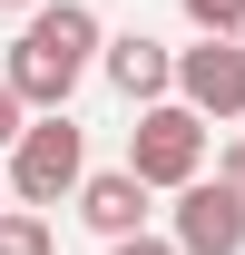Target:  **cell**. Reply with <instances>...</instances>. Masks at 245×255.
Segmentation results:
<instances>
[{
	"mask_svg": "<svg viewBox=\"0 0 245 255\" xmlns=\"http://www.w3.org/2000/svg\"><path fill=\"white\" fill-rule=\"evenodd\" d=\"M20 128H30V108H20V98L0 89V157H10V147H20Z\"/></svg>",
	"mask_w": 245,
	"mask_h": 255,
	"instance_id": "10",
	"label": "cell"
},
{
	"mask_svg": "<svg viewBox=\"0 0 245 255\" xmlns=\"http://www.w3.org/2000/svg\"><path fill=\"white\" fill-rule=\"evenodd\" d=\"M98 69H108V89L127 98V108H157V98H177V49L147 30H118V39H98Z\"/></svg>",
	"mask_w": 245,
	"mask_h": 255,
	"instance_id": "6",
	"label": "cell"
},
{
	"mask_svg": "<svg viewBox=\"0 0 245 255\" xmlns=\"http://www.w3.org/2000/svg\"><path fill=\"white\" fill-rule=\"evenodd\" d=\"M79 216H89V236L127 246V236H147V187L127 167H98V177H79Z\"/></svg>",
	"mask_w": 245,
	"mask_h": 255,
	"instance_id": "7",
	"label": "cell"
},
{
	"mask_svg": "<svg viewBox=\"0 0 245 255\" xmlns=\"http://www.w3.org/2000/svg\"><path fill=\"white\" fill-rule=\"evenodd\" d=\"M186 20H196V39H245V0H177Z\"/></svg>",
	"mask_w": 245,
	"mask_h": 255,
	"instance_id": "8",
	"label": "cell"
},
{
	"mask_svg": "<svg viewBox=\"0 0 245 255\" xmlns=\"http://www.w3.org/2000/svg\"><path fill=\"white\" fill-rule=\"evenodd\" d=\"M216 177H226V187L245 196V128H236V137H226V157H216Z\"/></svg>",
	"mask_w": 245,
	"mask_h": 255,
	"instance_id": "11",
	"label": "cell"
},
{
	"mask_svg": "<svg viewBox=\"0 0 245 255\" xmlns=\"http://www.w3.org/2000/svg\"><path fill=\"white\" fill-rule=\"evenodd\" d=\"M108 255H177L167 236H127V246H108Z\"/></svg>",
	"mask_w": 245,
	"mask_h": 255,
	"instance_id": "12",
	"label": "cell"
},
{
	"mask_svg": "<svg viewBox=\"0 0 245 255\" xmlns=\"http://www.w3.org/2000/svg\"><path fill=\"white\" fill-rule=\"evenodd\" d=\"M98 10L89 0H39L30 20H20V39H10V59H0V89L20 98L30 118H59L69 108V89L98 69Z\"/></svg>",
	"mask_w": 245,
	"mask_h": 255,
	"instance_id": "1",
	"label": "cell"
},
{
	"mask_svg": "<svg viewBox=\"0 0 245 255\" xmlns=\"http://www.w3.org/2000/svg\"><path fill=\"white\" fill-rule=\"evenodd\" d=\"M167 246H177V255H245V196L226 187V177H196V187H177Z\"/></svg>",
	"mask_w": 245,
	"mask_h": 255,
	"instance_id": "5",
	"label": "cell"
},
{
	"mask_svg": "<svg viewBox=\"0 0 245 255\" xmlns=\"http://www.w3.org/2000/svg\"><path fill=\"white\" fill-rule=\"evenodd\" d=\"M0 10H20V20H30V10H39V0H0Z\"/></svg>",
	"mask_w": 245,
	"mask_h": 255,
	"instance_id": "13",
	"label": "cell"
},
{
	"mask_svg": "<svg viewBox=\"0 0 245 255\" xmlns=\"http://www.w3.org/2000/svg\"><path fill=\"white\" fill-rule=\"evenodd\" d=\"M0 255H49V216L10 206V216H0Z\"/></svg>",
	"mask_w": 245,
	"mask_h": 255,
	"instance_id": "9",
	"label": "cell"
},
{
	"mask_svg": "<svg viewBox=\"0 0 245 255\" xmlns=\"http://www.w3.org/2000/svg\"><path fill=\"white\" fill-rule=\"evenodd\" d=\"M79 177H89V137L69 128V108L20 128V147H10V196H20L30 216H39V206H59V196H79Z\"/></svg>",
	"mask_w": 245,
	"mask_h": 255,
	"instance_id": "3",
	"label": "cell"
},
{
	"mask_svg": "<svg viewBox=\"0 0 245 255\" xmlns=\"http://www.w3.org/2000/svg\"><path fill=\"white\" fill-rule=\"evenodd\" d=\"M177 108H196L206 128L245 118V39H196V49H177Z\"/></svg>",
	"mask_w": 245,
	"mask_h": 255,
	"instance_id": "4",
	"label": "cell"
},
{
	"mask_svg": "<svg viewBox=\"0 0 245 255\" xmlns=\"http://www.w3.org/2000/svg\"><path fill=\"white\" fill-rule=\"evenodd\" d=\"M127 177H137V187H196V177H206V118H196V108H177V98H157V108H137V128H127Z\"/></svg>",
	"mask_w": 245,
	"mask_h": 255,
	"instance_id": "2",
	"label": "cell"
}]
</instances>
